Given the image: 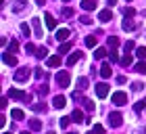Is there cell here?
<instances>
[{"label":"cell","instance_id":"40","mask_svg":"<svg viewBox=\"0 0 146 134\" xmlns=\"http://www.w3.org/2000/svg\"><path fill=\"white\" fill-rule=\"evenodd\" d=\"M31 109L40 113V111H46V105H44V103H36V105H31Z\"/></svg>","mask_w":146,"mask_h":134},{"label":"cell","instance_id":"44","mask_svg":"<svg viewBox=\"0 0 146 134\" xmlns=\"http://www.w3.org/2000/svg\"><path fill=\"white\" fill-rule=\"evenodd\" d=\"M34 73H36V78H44V69H40V67H36Z\"/></svg>","mask_w":146,"mask_h":134},{"label":"cell","instance_id":"31","mask_svg":"<svg viewBox=\"0 0 146 134\" xmlns=\"http://www.w3.org/2000/svg\"><path fill=\"white\" fill-rule=\"evenodd\" d=\"M46 55H48V48H46V46H40L38 52H36V57L38 59H46Z\"/></svg>","mask_w":146,"mask_h":134},{"label":"cell","instance_id":"50","mask_svg":"<svg viewBox=\"0 0 146 134\" xmlns=\"http://www.w3.org/2000/svg\"><path fill=\"white\" fill-rule=\"evenodd\" d=\"M107 2H109V4L113 6V4H117V0H107Z\"/></svg>","mask_w":146,"mask_h":134},{"label":"cell","instance_id":"30","mask_svg":"<svg viewBox=\"0 0 146 134\" xmlns=\"http://www.w3.org/2000/svg\"><path fill=\"white\" fill-rule=\"evenodd\" d=\"M123 48H125V52H131V50H136V42H134V40H127V42L123 44Z\"/></svg>","mask_w":146,"mask_h":134},{"label":"cell","instance_id":"38","mask_svg":"<svg viewBox=\"0 0 146 134\" xmlns=\"http://www.w3.org/2000/svg\"><path fill=\"white\" fill-rule=\"evenodd\" d=\"M21 34H23L25 38H29V34H31V31H29V25H27V23H21Z\"/></svg>","mask_w":146,"mask_h":134},{"label":"cell","instance_id":"42","mask_svg":"<svg viewBox=\"0 0 146 134\" xmlns=\"http://www.w3.org/2000/svg\"><path fill=\"white\" fill-rule=\"evenodd\" d=\"M63 17H73V9L71 6H65L63 9Z\"/></svg>","mask_w":146,"mask_h":134},{"label":"cell","instance_id":"18","mask_svg":"<svg viewBox=\"0 0 146 134\" xmlns=\"http://www.w3.org/2000/svg\"><path fill=\"white\" fill-rule=\"evenodd\" d=\"M29 130L31 132H40V130H42V122H40L38 117L36 119H29Z\"/></svg>","mask_w":146,"mask_h":134},{"label":"cell","instance_id":"22","mask_svg":"<svg viewBox=\"0 0 146 134\" xmlns=\"http://www.w3.org/2000/svg\"><path fill=\"white\" fill-rule=\"evenodd\" d=\"M11 117L17 119V122H21V119H25V113H23L21 109H13V111H11Z\"/></svg>","mask_w":146,"mask_h":134},{"label":"cell","instance_id":"27","mask_svg":"<svg viewBox=\"0 0 146 134\" xmlns=\"http://www.w3.org/2000/svg\"><path fill=\"white\" fill-rule=\"evenodd\" d=\"M109 52H107V48H96V52H94V59L96 61H100V59H104Z\"/></svg>","mask_w":146,"mask_h":134},{"label":"cell","instance_id":"3","mask_svg":"<svg viewBox=\"0 0 146 134\" xmlns=\"http://www.w3.org/2000/svg\"><path fill=\"white\" fill-rule=\"evenodd\" d=\"M71 82V76H69V71H58L56 73V84L61 86V88H67Z\"/></svg>","mask_w":146,"mask_h":134},{"label":"cell","instance_id":"26","mask_svg":"<svg viewBox=\"0 0 146 134\" xmlns=\"http://www.w3.org/2000/svg\"><path fill=\"white\" fill-rule=\"evenodd\" d=\"M107 44H109V48H117V46L121 44V42H119V38H117V36H111V38H107Z\"/></svg>","mask_w":146,"mask_h":134},{"label":"cell","instance_id":"48","mask_svg":"<svg viewBox=\"0 0 146 134\" xmlns=\"http://www.w3.org/2000/svg\"><path fill=\"white\" fill-rule=\"evenodd\" d=\"M4 107H6V98L2 96V98H0V109H4Z\"/></svg>","mask_w":146,"mask_h":134},{"label":"cell","instance_id":"46","mask_svg":"<svg viewBox=\"0 0 146 134\" xmlns=\"http://www.w3.org/2000/svg\"><path fill=\"white\" fill-rule=\"evenodd\" d=\"M79 21H82L84 25H90V23H92V19H90V17H82V19H79Z\"/></svg>","mask_w":146,"mask_h":134},{"label":"cell","instance_id":"14","mask_svg":"<svg viewBox=\"0 0 146 134\" xmlns=\"http://www.w3.org/2000/svg\"><path fill=\"white\" fill-rule=\"evenodd\" d=\"M69 36H71V31H69L67 27H63V29L56 31V40H58V42H65V40H69Z\"/></svg>","mask_w":146,"mask_h":134},{"label":"cell","instance_id":"20","mask_svg":"<svg viewBox=\"0 0 146 134\" xmlns=\"http://www.w3.org/2000/svg\"><path fill=\"white\" fill-rule=\"evenodd\" d=\"M69 50H71V42H67V40L61 42V46H58V55H67Z\"/></svg>","mask_w":146,"mask_h":134},{"label":"cell","instance_id":"37","mask_svg":"<svg viewBox=\"0 0 146 134\" xmlns=\"http://www.w3.org/2000/svg\"><path fill=\"white\" fill-rule=\"evenodd\" d=\"M109 61H111V63H117V61H119L117 50H115V48H111V52H109Z\"/></svg>","mask_w":146,"mask_h":134},{"label":"cell","instance_id":"24","mask_svg":"<svg viewBox=\"0 0 146 134\" xmlns=\"http://www.w3.org/2000/svg\"><path fill=\"white\" fill-rule=\"evenodd\" d=\"M82 9H84V11H94V9H96V2H94V0H84V2H82Z\"/></svg>","mask_w":146,"mask_h":134},{"label":"cell","instance_id":"10","mask_svg":"<svg viewBox=\"0 0 146 134\" xmlns=\"http://www.w3.org/2000/svg\"><path fill=\"white\" fill-rule=\"evenodd\" d=\"M113 19V13L109 11V9H102L100 13H98V21H102V23H109Z\"/></svg>","mask_w":146,"mask_h":134},{"label":"cell","instance_id":"32","mask_svg":"<svg viewBox=\"0 0 146 134\" xmlns=\"http://www.w3.org/2000/svg\"><path fill=\"white\" fill-rule=\"evenodd\" d=\"M134 109H136V113H142L146 109V100H138V103L134 105Z\"/></svg>","mask_w":146,"mask_h":134},{"label":"cell","instance_id":"2","mask_svg":"<svg viewBox=\"0 0 146 134\" xmlns=\"http://www.w3.org/2000/svg\"><path fill=\"white\" fill-rule=\"evenodd\" d=\"M9 98H15V100H31V94H27V92H23V90H19V88H11L9 90Z\"/></svg>","mask_w":146,"mask_h":134},{"label":"cell","instance_id":"33","mask_svg":"<svg viewBox=\"0 0 146 134\" xmlns=\"http://www.w3.org/2000/svg\"><path fill=\"white\" fill-rule=\"evenodd\" d=\"M123 15L125 17H134L136 15V9H134V6H123Z\"/></svg>","mask_w":146,"mask_h":134},{"label":"cell","instance_id":"16","mask_svg":"<svg viewBox=\"0 0 146 134\" xmlns=\"http://www.w3.org/2000/svg\"><path fill=\"white\" fill-rule=\"evenodd\" d=\"M44 21H46V27H48V29H54L56 27V19L52 17L50 13H46V15H44Z\"/></svg>","mask_w":146,"mask_h":134},{"label":"cell","instance_id":"19","mask_svg":"<svg viewBox=\"0 0 146 134\" xmlns=\"http://www.w3.org/2000/svg\"><path fill=\"white\" fill-rule=\"evenodd\" d=\"M100 76H102V78H111V76H113L111 63H102V67H100Z\"/></svg>","mask_w":146,"mask_h":134},{"label":"cell","instance_id":"1","mask_svg":"<svg viewBox=\"0 0 146 134\" xmlns=\"http://www.w3.org/2000/svg\"><path fill=\"white\" fill-rule=\"evenodd\" d=\"M29 76H31V71H29V67H19V69L13 73V80H15V82H27L29 80Z\"/></svg>","mask_w":146,"mask_h":134},{"label":"cell","instance_id":"11","mask_svg":"<svg viewBox=\"0 0 146 134\" xmlns=\"http://www.w3.org/2000/svg\"><path fill=\"white\" fill-rule=\"evenodd\" d=\"M65 105H67V98H65L63 94H56L54 98H52V107H56V109H63Z\"/></svg>","mask_w":146,"mask_h":134},{"label":"cell","instance_id":"43","mask_svg":"<svg viewBox=\"0 0 146 134\" xmlns=\"http://www.w3.org/2000/svg\"><path fill=\"white\" fill-rule=\"evenodd\" d=\"M142 88H144V86H142L140 82H134V84H131V90H134V92H140Z\"/></svg>","mask_w":146,"mask_h":134},{"label":"cell","instance_id":"17","mask_svg":"<svg viewBox=\"0 0 146 134\" xmlns=\"http://www.w3.org/2000/svg\"><path fill=\"white\" fill-rule=\"evenodd\" d=\"M31 25H34V34L38 38H42V21L40 19H31Z\"/></svg>","mask_w":146,"mask_h":134},{"label":"cell","instance_id":"52","mask_svg":"<svg viewBox=\"0 0 146 134\" xmlns=\"http://www.w3.org/2000/svg\"><path fill=\"white\" fill-rule=\"evenodd\" d=\"M127 2H131V0H127Z\"/></svg>","mask_w":146,"mask_h":134},{"label":"cell","instance_id":"23","mask_svg":"<svg viewBox=\"0 0 146 134\" xmlns=\"http://www.w3.org/2000/svg\"><path fill=\"white\" fill-rule=\"evenodd\" d=\"M134 71H136V73H146V59H142L140 63L134 65Z\"/></svg>","mask_w":146,"mask_h":134},{"label":"cell","instance_id":"47","mask_svg":"<svg viewBox=\"0 0 146 134\" xmlns=\"http://www.w3.org/2000/svg\"><path fill=\"white\" fill-rule=\"evenodd\" d=\"M125 82H127V80H125V76H119V78H117V84H125Z\"/></svg>","mask_w":146,"mask_h":134},{"label":"cell","instance_id":"45","mask_svg":"<svg viewBox=\"0 0 146 134\" xmlns=\"http://www.w3.org/2000/svg\"><path fill=\"white\" fill-rule=\"evenodd\" d=\"M92 132H104V128L100 124H96V126H92Z\"/></svg>","mask_w":146,"mask_h":134},{"label":"cell","instance_id":"21","mask_svg":"<svg viewBox=\"0 0 146 134\" xmlns=\"http://www.w3.org/2000/svg\"><path fill=\"white\" fill-rule=\"evenodd\" d=\"M84 109H86V111H88V113H92V111H94V109H96V105H94V100H92V98H84Z\"/></svg>","mask_w":146,"mask_h":134},{"label":"cell","instance_id":"51","mask_svg":"<svg viewBox=\"0 0 146 134\" xmlns=\"http://www.w3.org/2000/svg\"><path fill=\"white\" fill-rule=\"evenodd\" d=\"M63 2H71V0H63Z\"/></svg>","mask_w":146,"mask_h":134},{"label":"cell","instance_id":"36","mask_svg":"<svg viewBox=\"0 0 146 134\" xmlns=\"http://www.w3.org/2000/svg\"><path fill=\"white\" fill-rule=\"evenodd\" d=\"M25 50H27V55H36V52H38V48H36V46L31 44V42L25 44Z\"/></svg>","mask_w":146,"mask_h":134},{"label":"cell","instance_id":"34","mask_svg":"<svg viewBox=\"0 0 146 134\" xmlns=\"http://www.w3.org/2000/svg\"><path fill=\"white\" fill-rule=\"evenodd\" d=\"M71 122H73V119H71V117H61V119H58V126H61V128L65 130V128H67V126H69Z\"/></svg>","mask_w":146,"mask_h":134},{"label":"cell","instance_id":"25","mask_svg":"<svg viewBox=\"0 0 146 134\" xmlns=\"http://www.w3.org/2000/svg\"><path fill=\"white\" fill-rule=\"evenodd\" d=\"M119 63H121L123 67H127V65H131V63H134V57H131L129 52H127L125 57H121V59H119Z\"/></svg>","mask_w":146,"mask_h":134},{"label":"cell","instance_id":"4","mask_svg":"<svg viewBox=\"0 0 146 134\" xmlns=\"http://www.w3.org/2000/svg\"><path fill=\"white\" fill-rule=\"evenodd\" d=\"M121 124H123V115L119 111H115V113L109 115V126H111V128H119Z\"/></svg>","mask_w":146,"mask_h":134},{"label":"cell","instance_id":"29","mask_svg":"<svg viewBox=\"0 0 146 134\" xmlns=\"http://www.w3.org/2000/svg\"><path fill=\"white\" fill-rule=\"evenodd\" d=\"M86 46H88V48H94L96 46V36H86Z\"/></svg>","mask_w":146,"mask_h":134},{"label":"cell","instance_id":"41","mask_svg":"<svg viewBox=\"0 0 146 134\" xmlns=\"http://www.w3.org/2000/svg\"><path fill=\"white\" fill-rule=\"evenodd\" d=\"M38 94H40V96L48 94V84H42V86H40V88H38Z\"/></svg>","mask_w":146,"mask_h":134},{"label":"cell","instance_id":"9","mask_svg":"<svg viewBox=\"0 0 146 134\" xmlns=\"http://www.w3.org/2000/svg\"><path fill=\"white\" fill-rule=\"evenodd\" d=\"M13 13H23L25 6H27V0H13Z\"/></svg>","mask_w":146,"mask_h":134},{"label":"cell","instance_id":"15","mask_svg":"<svg viewBox=\"0 0 146 134\" xmlns=\"http://www.w3.org/2000/svg\"><path fill=\"white\" fill-rule=\"evenodd\" d=\"M46 65H48V67H58V65H61V55L48 57V59H46Z\"/></svg>","mask_w":146,"mask_h":134},{"label":"cell","instance_id":"6","mask_svg":"<svg viewBox=\"0 0 146 134\" xmlns=\"http://www.w3.org/2000/svg\"><path fill=\"white\" fill-rule=\"evenodd\" d=\"M94 90H96V96L98 98H107L109 96V84H104V82L102 84H96Z\"/></svg>","mask_w":146,"mask_h":134},{"label":"cell","instance_id":"13","mask_svg":"<svg viewBox=\"0 0 146 134\" xmlns=\"http://www.w3.org/2000/svg\"><path fill=\"white\" fill-rule=\"evenodd\" d=\"M71 119H73V122H75V124H82L84 122V111L82 109H73V113H71Z\"/></svg>","mask_w":146,"mask_h":134},{"label":"cell","instance_id":"28","mask_svg":"<svg viewBox=\"0 0 146 134\" xmlns=\"http://www.w3.org/2000/svg\"><path fill=\"white\" fill-rule=\"evenodd\" d=\"M77 88L79 90H86V88H88V78H77Z\"/></svg>","mask_w":146,"mask_h":134},{"label":"cell","instance_id":"35","mask_svg":"<svg viewBox=\"0 0 146 134\" xmlns=\"http://www.w3.org/2000/svg\"><path fill=\"white\" fill-rule=\"evenodd\" d=\"M136 57L138 59H146V48H144V46H138V48H136Z\"/></svg>","mask_w":146,"mask_h":134},{"label":"cell","instance_id":"49","mask_svg":"<svg viewBox=\"0 0 146 134\" xmlns=\"http://www.w3.org/2000/svg\"><path fill=\"white\" fill-rule=\"evenodd\" d=\"M36 2H38L40 6H42V4H46V0H36Z\"/></svg>","mask_w":146,"mask_h":134},{"label":"cell","instance_id":"7","mask_svg":"<svg viewBox=\"0 0 146 134\" xmlns=\"http://www.w3.org/2000/svg\"><path fill=\"white\" fill-rule=\"evenodd\" d=\"M2 61H4V65H11V67H15L17 65V57H15V52H2Z\"/></svg>","mask_w":146,"mask_h":134},{"label":"cell","instance_id":"5","mask_svg":"<svg viewBox=\"0 0 146 134\" xmlns=\"http://www.w3.org/2000/svg\"><path fill=\"white\" fill-rule=\"evenodd\" d=\"M127 103V94H125L123 90H117V92H113V105H125Z\"/></svg>","mask_w":146,"mask_h":134},{"label":"cell","instance_id":"8","mask_svg":"<svg viewBox=\"0 0 146 134\" xmlns=\"http://www.w3.org/2000/svg\"><path fill=\"white\" fill-rule=\"evenodd\" d=\"M82 57H84V52H82V50H73L71 55L67 57V65H69V67H71V65H75V63H77Z\"/></svg>","mask_w":146,"mask_h":134},{"label":"cell","instance_id":"12","mask_svg":"<svg viewBox=\"0 0 146 134\" xmlns=\"http://www.w3.org/2000/svg\"><path fill=\"white\" fill-rule=\"evenodd\" d=\"M121 27H123L125 31H134V29L138 27V23L131 21V17H125V19H123V23H121Z\"/></svg>","mask_w":146,"mask_h":134},{"label":"cell","instance_id":"39","mask_svg":"<svg viewBox=\"0 0 146 134\" xmlns=\"http://www.w3.org/2000/svg\"><path fill=\"white\" fill-rule=\"evenodd\" d=\"M9 50H11V52H17V50H19V42H17V40L9 42Z\"/></svg>","mask_w":146,"mask_h":134}]
</instances>
